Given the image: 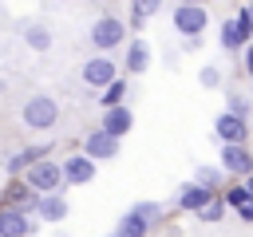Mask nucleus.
<instances>
[{"label":"nucleus","mask_w":253,"mask_h":237,"mask_svg":"<svg viewBox=\"0 0 253 237\" xmlns=\"http://www.w3.org/2000/svg\"><path fill=\"white\" fill-rule=\"evenodd\" d=\"M146 63H150V47L142 43V40H134V43H126V71H146Z\"/></svg>","instance_id":"17"},{"label":"nucleus","mask_w":253,"mask_h":237,"mask_svg":"<svg viewBox=\"0 0 253 237\" xmlns=\"http://www.w3.org/2000/svg\"><path fill=\"white\" fill-rule=\"evenodd\" d=\"M130 213H138L146 225H158V221H162V205H158V201H134Z\"/></svg>","instance_id":"21"},{"label":"nucleus","mask_w":253,"mask_h":237,"mask_svg":"<svg viewBox=\"0 0 253 237\" xmlns=\"http://www.w3.org/2000/svg\"><path fill=\"white\" fill-rule=\"evenodd\" d=\"M95 178V162L87 158V154H71L67 162H63V182L67 186H87Z\"/></svg>","instance_id":"12"},{"label":"nucleus","mask_w":253,"mask_h":237,"mask_svg":"<svg viewBox=\"0 0 253 237\" xmlns=\"http://www.w3.org/2000/svg\"><path fill=\"white\" fill-rule=\"evenodd\" d=\"M198 79H202V87H210V91H213V87L221 83V71H217V67H202V71H198Z\"/></svg>","instance_id":"25"},{"label":"nucleus","mask_w":253,"mask_h":237,"mask_svg":"<svg viewBox=\"0 0 253 237\" xmlns=\"http://www.w3.org/2000/svg\"><path fill=\"white\" fill-rule=\"evenodd\" d=\"M83 154H87L91 162H107V158L119 154V138H111L107 130H91V134L83 138Z\"/></svg>","instance_id":"9"},{"label":"nucleus","mask_w":253,"mask_h":237,"mask_svg":"<svg viewBox=\"0 0 253 237\" xmlns=\"http://www.w3.org/2000/svg\"><path fill=\"white\" fill-rule=\"evenodd\" d=\"M158 8H162V0H130V12H134L138 20H150Z\"/></svg>","instance_id":"24"},{"label":"nucleus","mask_w":253,"mask_h":237,"mask_svg":"<svg viewBox=\"0 0 253 237\" xmlns=\"http://www.w3.org/2000/svg\"><path fill=\"white\" fill-rule=\"evenodd\" d=\"M126 40V24L119 20V16H99L95 24H91V43L99 47V51H111V47H119Z\"/></svg>","instance_id":"3"},{"label":"nucleus","mask_w":253,"mask_h":237,"mask_svg":"<svg viewBox=\"0 0 253 237\" xmlns=\"http://www.w3.org/2000/svg\"><path fill=\"white\" fill-rule=\"evenodd\" d=\"M178 4H202V0H178Z\"/></svg>","instance_id":"29"},{"label":"nucleus","mask_w":253,"mask_h":237,"mask_svg":"<svg viewBox=\"0 0 253 237\" xmlns=\"http://www.w3.org/2000/svg\"><path fill=\"white\" fill-rule=\"evenodd\" d=\"M225 209H229V201H225V194H213L206 205H202V213H198V221H206V225H213V221H221L225 217Z\"/></svg>","instance_id":"18"},{"label":"nucleus","mask_w":253,"mask_h":237,"mask_svg":"<svg viewBox=\"0 0 253 237\" xmlns=\"http://www.w3.org/2000/svg\"><path fill=\"white\" fill-rule=\"evenodd\" d=\"M123 95H126V83H123V79H115V83L103 91V107H123Z\"/></svg>","instance_id":"23"},{"label":"nucleus","mask_w":253,"mask_h":237,"mask_svg":"<svg viewBox=\"0 0 253 237\" xmlns=\"http://www.w3.org/2000/svg\"><path fill=\"white\" fill-rule=\"evenodd\" d=\"M24 182H28L36 194H55L59 186H67V182H63V166H55V162H36V166L24 174Z\"/></svg>","instance_id":"4"},{"label":"nucleus","mask_w":253,"mask_h":237,"mask_svg":"<svg viewBox=\"0 0 253 237\" xmlns=\"http://www.w3.org/2000/svg\"><path fill=\"white\" fill-rule=\"evenodd\" d=\"M253 40V4H245L241 12H237V20H225L221 24V47L225 51H237V47H245Z\"/></svg>","instance_id":"2"},{"label":"nucleus","mask_w":253,"mask_h":237,"mask_svg":"<svg viewBox=\"0 0 253 237\" xmlns=\"http://www.w3.org/2000/svg\"><path fill=\"white\" fill-rule=\"evenodd\" d=\"M111 237H119V233H111Z\"/></svg>","instance_id":"30"},{"label":"nucleus","mask_w":253,"mask_h":237,"mask_svg":"<svg viewBox=\"0 0 253 237\" xmlns=\"http://www.w3.org/2000/svg\"><path fill=\"white\" fill-rule=\"evenodd\" d=\"M221 170L237 174V178H249L253 174V154L245 146H221Z\"/></svg>","instance_id":"11"},{"label":"nucleus","mask_w":253,"mask_h":237,"mask_svg":"<svg viewBox=\"0 0 253 237\" xmlns=\"http://www.w3.org/2000/svg\"><path fill=\"white\" fill-rule=\"evenodd\" d=\"M24 43H28L32 51H47V47H51V28L40 24V20L28 24V28H24Z\"/></svg>","instance_id":"16"},{"label":"nucleus","mask_w":253,"mask_h":237,"mask_svg":"<svg viewBox=\"0 0 253 237\" xmlns=\"http://www.w3.org/2000/svg\"><path fill=\"white\" fill-rule=\"evenodd\" d=\"M130 126H134V115H130V107H107V111H103V122H99V130H107L111 138H126V134H130Z\"/></svg>","instance_id":"10"},{"label":"nucleus","mask_w":253,"mask_h":237,"mask_svg":"<svg viewBox=\"0 0 253 237\" xmlns=\"http://www.w3.org/2000/svg\"><path fill=\"white\" fill-rule=\"evenodd\" d=\"M245 190H249V198H253V174H249V178H245Z\"/></svg>","instance_id":"28"},{"label":"nucleus","mask_w":253,"mask_h":237,"mask_svg":"<svg viewBox=\"0 0 253 237\" xmlns=\"http://www.w3.org/2000/svg\"><path fill=\"white\" fill-rule=\"evenodd\" d=\"M115 79H119V67H115L107 55H95V59H87V63H83V83H87V87L107 91Z\"/></svg>","instance_id":"6"},{"label":"nucleus","mask_w":253,"mask_h":237,"mask_svg":"<svg viewBox=\"0 0 253 237\" xmlns=\"http://www.w3.org/2000/svg\"><path fill=\"white\" fill-rule=\"evenodd\" d=\"M20 118H24V126H32V130H51V126L59 122V103H55L51 95H32V99L24 103V111H20Z\"/></svg>","instance_id":"1"},{"label":"nucleus","mask_w":253,"mask_h":237,"mask_svg":"<svg viewBox=\"0 0 253 237\" xmlns=\"http://www.w3.org/2000/svg\"><path fill=\"white\" fill-rule=\"evenodd\" d=\"M225 201H229V205H233L237 213L253 205V198H249V190H245V182H241V186H233V190H225Z\"/></svg>","instance_id":"22"},{"label":"nucleus","mask_w":253,"mask_h":237,"mask_svg":"<svg viewBox=\"0 0 253 237\" xmlns=\"http://www.w3.org/2000/svg\"><path fill=\"white\" fill-rule=\"evenodd\" d=\"M213 130H217L221 146H245V138H249L245 118H237V115H229V111H221V115L213 118Z\"/></svg>","instance_id":"7"},{"label":"nucleus","mask_w":253,"mask_h":237,"mask_svg":"<svg viewBox=\"0 0 253 237\" xmlns=\"http://www.w3.org/2000/svg\"><path fill=\"white\" fill-rule=\"evenodd\" d=\"M206 12H202V4H178V12H174V28L182 32V36H190V43L206 32Z\"/></svg>","instance_id":"5"},{"label":"nucleus","mask_w":253,"mask_h":237,"mask_svg":"<svg viewBox=\"0 0 253 237\" xmlns=\"http://www.w3.org/2000/svg\"><path fill=\"white\" fill-rule=\"evenodd\" d=\"M229 115H237V118H245V115H249V103H245L241 95H229Z\"/></svg>","instance_id":"26"},{"label":"nucleus","mask_w":253,"mask_h":237,"mask_svg":"<svg viewBox=\"0 0 253 237\" xmlns=\"http://www.w3.org/2000/svg\"><path fill=\"white\" fill-rule=\"evenodd\" d=\"M221 174H225V170H213V166H198V170H194V182H198L202 190L217 194V186H221Z\"/></svg>","instance_id":"20"},{"label":"nucleus","mask_w":253,"mask_h":237,"mask_svg":"<svg viewBox=\"0 0 253 237\" xmlns=\"http://www.w3.org/2000/svg\"><path fill=\"white\" fill-rule=\"evenodd\" d=\"M210 198H213V194L202 190L198 182H186V186L178 190V205H182V209H194V213H202V205H206Z\"/></svg>","instance_id":"14"},{"label":"nucleus","mask_w":253,"mask_h":237,"mask_svg":"<svg viewBox=\"0 0 253 237\" xmlns=\"http://www.w3.org/2000/svg\"><path fill=\"white\" fill-rule=\"evenodd\" d=\"M115 233H119V237H146V233H150V225H146V221H142L138 213H130V209H126Z\"/></svg>","instance_id":"19"},{"label":"nucleus","mask_w":253,"mask_h":237,"mask_svg":"<svg viewBox=\"0 0 253 237\" xmlns=\"http://www.w3.org/2000/svg\"><path fill=\"white\" fill-rule=\"evenodd\" d=\"M36 217H43V221H63V217H67V201H63L59 194H43Z\"/></svg>","instance_id":"15"},{"label":"nucleus","mask_w":253,"mask_h":237,"mask_svg":"<svg viewBox=\"0 0 253 237\" xmlns=\"http://www.w3.org/2000/svg\"><path fill=\"white\" fill-rule=\"evenodd\" d=\"M245 71H249V75H253V43H249V47H245Z\"/></svg>","instance_id":"27"},{"label":"nucleus","mask_w":253,"mask_h":237,"mask_svg":"<svg viewBox=\"0 0 253 237\" xmlns=\"http://www.w3.org/2000/svg\"><path fill=\"white\" fill-rule=\"evenodd\" d=\"M40 198H43V194H36L28 182H12V186L4 190V201H0V205H8V209H16V213H28V209L36 213V209H40Z\"/></svg>","instance_id":"8"},{"label":"nucleus","mask_w":253,"mask_h":237,"mask_svg":"<svg viewBox=\"0 0 253 237\" xmlns=\"http://www.w3.org/2000/svg\"><path fill=\"white\" fill-rule=\"evenodd\" d=\"M28 233H36L28 213H16V209L0 205V237H28Z\"/></svg>","instance_id":"13"}]
</instances>
